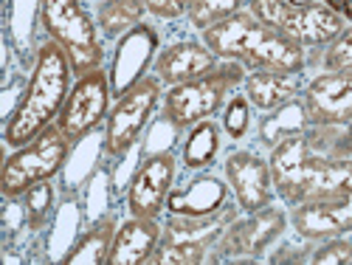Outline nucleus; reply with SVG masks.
<instances>
[{
  "mask_svg": "<svg viewBox=\"0 0 352 265\" xmlns=\"http://www.w3.org/2000/svg\"><path fill=\"white\" fill-rule=\"evenodd\" d=\"M74 65L63 45L45 40L34 51L32 74H28V82L23 87V96L14 113L3 122V144L9 150L34 141L45 127L56 125L63 105L74 87Z\"/></svg>",
  "mask_w": 352,
  "mask_h": 265,
  "instance_id": "nucleus-1",
  "label": "nucleus"
},
{
  "mask_svg": "<svg viewBox=\"0 0 352 265\" xmlns=\"http://www.w3.org/2000/svg\"><path fill=\"white\" fill-rule=\"evenodd\" d=\"M206 43L220 60L240 63L245 71H285V74H305L307 48L279 34L276 28L256 20L248 9L231 14L228 20L206 28Z\"/></svg>",
  "mask_w": 352,
  "mask_h": 265,
  "instance_id": "nucleus-2",
  "label": "nucleus"
},
{
  "mask_svg": "<svg viewBox=\"0 0 352 265\" xmlns=\"http://www.w3.org/2000/svg\"><path fill=\"white\" fill-rule=\"evenodd\" d=\"M268 164L276 198L287 209L316 200L321 195H330L352 178V161L318 156L307 144L305 133L279 141L268 156Z\"/></svg>",
  "mask_w": 352,
  "mask_h": 265,
  "instance_id": "nucleus-3",
  "label": "nucleus"
},
{
  "mask_svg": "<svg viewBox=\"0 0 352 265\" xmlns=\"http://www.w3.org/2000/svg\"><path fill=\"white\" fill-rule=\"evenodd\" d=\"M245 74L248 71L240 63L223 60L214 71L169 87L164 94V116L178 130H189L200 122L212 119V116H217L226 107L234 91L243 85Z\"/></svg>",
  "mask_w": 352,
  "mask_h": 265,
  "instance_id": "nucleus-4",
  "label": "nucleus"
},
{
  "mask_svg": "<svg viewBox=\"0 0 352 265\" xmlns=\"http://www.w3.org/2000/svg\"><path fill=\"white\" fill-rule=\"evenodd\" d=\"M40 25L48 40L63 45L76 76L102 68L104 48L99 25L96 17L85 12L82 0H40Z\"/></svg>",
  "mask_w": 352,
  "mask_h": 265,
  "instance_id": "nucleus-5",
  "label": "nucleus"
},
{
  "mask_svg": "<svg viewBox=\"0 0 352 265\" xmlns=\"http://www.w3.org/2000/svg\"><path fill=\"white\" fill-rule=\"evenodd\" d=\"M74 144L63 136V130L51 125L45 127L34 141H28L3 161V172H0V192L3 198H23L32 187L56 178L68 158H71Z\"/></svg>",
  "mask_w": 352,
  "mask_h": 265,
  "instance_id": "nucleus-6",
  "label": "nucleus"
},
{
  "mask_svg": "<svg viewBox=\"0 0 352 265\" xmlns=\"http://www.w3.org/2000/svg\"><path fill=\"white\" fill-rule=\"evenodd\" d=\"M248 12L305 48H327L346 28V17L330 3L296 6L290 0H248Z\"/></svg>",
  "mask_w": 352,
  "mask_h": 265,
  "instance_id": "nucleus-7",
  "label": "nucleus"
},
{
  "mask_svg": "<svg viewBox=\"0 0 352 265\" xmlns=\"http://www.w3.org/2000/svg\"><path fill=\"white\" fill-rule=\"evenodd\" d=\"M161 99H164V82L155 74H146L127 94L116 99V105L107 113L104 136H102L107 158H113V161L127 158V153L144 136L146 125L153 122V113L158 110Z\"/></svg>",
  "mask_w": 352,
  "mask_h": 265,
  "instance_id": "nucleus-8",
  "label": "nucleus"
},
{
  "mask_svg": "<svg viewBox=\"0 0 352 265\" xmlns=\"http://www.w3.org/2000/svg\"><path fill=\"white\" fill-rule=\"evenodd\" d=\"M290 226V212L271 203L265 209L245 212L237 218L214 243L212 259H259Z\"/></svg>",
  "mask_w": 352,
  "mask_h": 265,
  "instance_id": "nucleus-9",
  "label": "nucleus"
},
{
  "mask_svg": "<svg viewBox=\"0 0 352 265\" xmlns=\"http://www.w3.org/2000/svg\"><path fill=\"white\" fill-rule=\"evenodd\" d=\"M110 96H113V87H110V74L104 68L76 76L71 94L63 105L60 119H56V127L63 130V136L71 144L94 136V130L107 122Z\"/></svg>",
  "mask_w": 352,
  "mask_h": 265,
  "instance_id": "nucleus-10",
  "label": "nucleus"
},
{
  "mask_svg": "<svg viewBox=\"0 0 352 265\" xmlns=\"http://www.w3.org/2000/svg\"><path fill=\"white\" fill-rule=\"evenodd\" d=\"M290 226L307 243L338 237V234H352V178L330 195L293 206Z\"/></svg>",
  "mask_w": 352,
  "mask_h": 265,
  "instance_id": "nucleus-11",
  "label": "nucleus"
},
{
  "mask_svg": "<svg viewBox=\"0 0 352 265\" xmlns=\"http://www.w3.org/2000/svg\"><path fill=\"white\" fill-rule=\"evenodd\" d=\"M175 175H178V158L169 150L146 156L127 184V212L133 218H153L158 220L166 209L169 192L175 189Z\"/></svg>",
  "mask_w": 352,
  "mask_h": 265,
  "instance_id": "nucleus-12",
  "label": "nucleus"
},
{
  "mask_svg": "<svg viewBox=\"0 0 352 265\" xmlns=\"http://www.w3.org/2000/svg\"><path fill=\"white\" fill-rule=\"evenodd\" d=\"M226 181L237 200L240 212H256L274 203L276 189L271 178V164L254 150H234L226 158Z\"/></svg>",
  "mask_w": 352,
  "mask_h": 265,
  "instance_id": "nucleus-13",
  "label": "nucleus"
},
{
  "mask_svg": "<svg viewBox=\"0 0 352 265\" xmlns=\"http://www.w3.org/2000/svg\"><path fill=\"white\" fill-rule=\"evenodd\" d=\"M155 56H158V32L150 23H138L133 32H127L119 40V45L113 51V63L107 68L113 96L119 99L135 82H141L146 71L153 68Z\"/></svg>",
  "mask_w": 352,
  "mask_h": 265,
  "instance_id": "nucleus-14",
  "label": "nucleus"
},
{
  "mask_svg": "<svg viewBox=\"0 0 352 265\" xmlns=\"http://www.w3.org/2000/svg\"><path fill=\"white\" fill-rule=\"evenodd\" d=\"M310 125L352 122V71H324L302 91Z\"/></svg>",
  "mask_w": 352,
  "mask_h": 265,
  "instance_id": "nucleus-15",
  "label": "nucleus"
},
{
  "mask_svg": "<svg viewBox=\"0 0 352 265\" xmlns=\"http://www.w3.org/2000/svg\"><path fill=\"white\" fill-rule=\"evenodd\" d=\"M223 60L203 43V40H178L166 45L164 51H158L155 63H153V74L166 85H184L189 79H197L203 74H209L220 65Z\"/></svg>",
  "mask_w": 352,
  "mask_h": 265,
  "instance_id": "nucleus-16",
  "label": "nucleus"
},
{
  "mask_svg": "<svg viewBox=\"0 0 352 265\" xmlns=\"http://www.w3.org/2000/svg\"><path fill=\"white\" fill-rule=\"evenodd\" d=\"M240 218L237 200H228L223 209L212 215H169L164 220L161 243H186V246H200V248H214L220 234Z\"/></svg>",
  "mask_w": 352,
  "mask_h": 265,
  "instance_id": "nucleus-17",
  "label": "nucleus"
},
{
  "mask_svg": "<svg viewBox=\"0 0 352 265\" xmlns=\"http://www.w3.org/2000/svg\"><path fill=\"white\" fill-rule=\"evenodd\" d=\"M164 223L153 218H127L116 229V237L107 254V265H146L161 246Z\"/></svg>",
  "mask_w": 352,
  "mask_h": 265,
  "instance_id": "nucleus-18",
  "label": "nucleus"
},
{
  "mask_svg": "<svg viewBox=\"0 0 352 265\" xmlns=\"http://www.w3.org/2000/svg\"><path fill=\"white\" fill-rule=\"evenodd\" d=\"M231 200V187L228 181H220L212 172H197L195 178L181 187L172 189L166 200V212L169 215H212Z\"/></svg>",
  "mask_w": 352,
  "mask_h": 265,
  "instance_id": "nucleus-19",
  "label": "nucleus"
},
{
  "mask_svg": "<svg viewBox=\"0 0 352 265\" xmlns=\"http://www.w3.org/2000/svg\"><path fill=\"white\" fill-rule=\"evenodd\" d=\"M305 91L302 74H285V71H248L243 79V94L248 96L251 107L268 113L293 99H299Z\"/></svg>",
  "mask_w": 352,
  "mask_h": 265,
  "instance_id": "nucleus-20",
  "label": "nucleus"
},
{
  "mask_svg": "<svg viewBox=\"0 0 352 265\" xmlns=\"http://www.w3.org/2000/svg\"><path fill=\"white\" fill-rule=\"evenodd\" d=\"M310 127V113L305 107V99H293L276 110H268L265 116H262V122L256 127V138L262 147H268V150H274V147L290 136H299Z\"/></svg>",
  "mask_w": 352,
  "mask_h": 265,
  "instance_id": "nucleus-21",
  "label": "nucleus"
},
{
  "mask_svg": "<svg viewBox=\"0 0 352 265\" xmlns=\"http://www.w3.org/2000/svg\"><path fill=\"white\" fill-rule=\"evenodd\" d=\"M116 218H102L74 243V248L63 257L65 265H107V254L116 237Z\"/></svg>",
  "mask_w": 352,
  "mask_h": 265,
  "instance_id": "nucleus-22",
  "label": "nucleus"
},
{
  "mask_svg": "<svg viewBox=\"0 0 352 265\" xmlns=\"http://www.w3.org/2000/svg\"><path fill=\"white\" fill-rule=\"evenodd\" d=\"M146 9H144V0H99L96 6V25H99V34L107 40H122L127 32L144 20Z\"/></svg>",
  "mask_w": 352,
  "mask_h": 265,
  "instance_id": "nucleus-23",
  "label": "nucleus"
},
{
  "mask_svg": "<svg viewBox=\"0 0 352 265\" xmlns=\"http://www.w3.org/2000/svg\"><path fill=\"white\" fill-rule=\"evenodd\" d=\"M217 153H220V127L212 119H206L189 127L181 147V164L192 172H203L214 164Z\"/></svg>",
  "mask_w": 352,
  "mask_h": 265,
  "instance_id": "nucleus-24",
  "label": "nucleus"
},
{
  "mask_svg": "<svg viewBox=\"0 0 352 265\" xmlns=\"http://www.w3.org/2000/svg\"><path fill=\"white\" fill-rule=\"evenodd\" d=\"M305 138L318 156L336 158V161H352V122L310 125L305 130Z\"/></svg>",
  "mask_w": 352,
  "mask_h": 265,
  "instance_id": "nucleus-25",
  "label": "nucleus"
},
{
  "mask_svg": "<svg viewBox=\"0 0 352 265\" xmlns=\"http://www.w3.org/2000/svg\"><path fill=\"white\" fill-rule=\"evenodd\" d=\"M37 23H40V0H9L6 3V32L12 37V48L20 51V60H25Z\"/></svg>",
  "mask_w": 352,
  "mask_h": 265,
  "instance_id": "nucleus-26",
  "label": "nucleus"
},
{
  "mask_svg": "<svg viewBox=\"0 0 352 265\" xmlns=\"http://www.w3.org/2000/svg\"><path fill=\"white\" fill-rule=\"evenodd\" d=\"M243 6H248V0H189V23L197 32H206V28L228 20L231 14L243 12Z\"/></svg>",
  "mask_w": 352,
  "mask_h": 265,
  "instance_id": "nucleus-27",
  "label": "nucleus"
},
{
  "mask_svg": "<svg viewBox=\"0 0 352 265\" xmlns=\"http://www.w3.org/2000/svg\"><path fill=\"white\" fill-rule=\"evenodd\" d=\"M20 203H23V212H25V226L32 231L51 226V220H54V187H51V181L32 187L20 198Z\"/></svg>",
  "mask_w": 352,
  "mask_h": 265,
  "instance_id": "nucleus-28",
  "label": "nucleus"
},
{
  "mask_svg": "<svg viewBox=\"0 0 352 265\" xmlns=\"http://www.w3.org/2000/svg\"><path fill=\"white\" fill-rule=\"evenodd\" d=\"M79 220H82V212L74 200H68L60 212L54 215L51 220V231H48V246H60V251H71L74 243L79 240Z\"/></svg>",
  "mask_w": 352,
  "mask_h": 265,
  "instance_id": "nucleus-29",
  "label": "nucleus"
},
{
  "mask_svg": "<svg viewBox=\"0 0 352 265\" xmlns=\"http://www.w3.org/2000/svg\"><path fill=\"white\" fill-rule=\"evenodd\" d=\"M223 130L228 138L240 141L251 130V102L245 94H234L223 107Z\"/></svg>",
  "mask_w": 352,
  "mask_h": 265,
  "instance_id": "nucleus-30",
  "label": "nucleus"
},
{
  "mask_svg": "<svg viewBox=\"0 0 352 265\" xmlns=\"http://www.w3.org/2000/svg\"><path fill=\"white\" fill-rule=\"evenodd\" d=\"M310 262H316V265H349L352 262V240L346 234L318 240V246L310 254Z\"/></svg>",
  "mask_w": 352,
  "mask_h": 265,
  "instance_id": "nucleus-31",
  "label": "nucleus"
},
{
  "mask_svg": "<svg viewBox=\"0 0 352 265\" xmlns=\"http://www.w3.org/2000/svg\"><path fill=\"white\" fill-rule=\"evenodd\" d=\"M321 65H324V71H352V25H346L324 48Z\"/></svg>",
  "mask_w": 352,
  "mask_h": 265,
  "instance_id": "nucleus-32",
  "label": "nucleus"
},
{
  "mask_svg": "<svg viewBox=\"0 0 352 265\" xmlns=\"http://www.w3.org/2000/svg\"><path fill=\"white\" fill-rule=\"evenodd\" d=\"M87 147H91V136L87 138H82V141H76L74 144V150H71V158H68V164H65V184H71V187H76V184H82L87 175H91V169H94V153L87 156Z\"/></svg>",
  "mask_w": 352,
  "mask_h": 265,
  "instance_id": "nucleus-33",
  "label": "nucleus"
},
{
  "mask_svg": "<svg viewBox=\"0 0 352 265\" xmlns=\"http://www.w3.org/2000/svg\"><path fill=\"white\" fill-rule=\"evenodd\" d=\"M144 9L158 20H181L189 12V0H144Z\"/></svg>",
  "mask_w": 352,
  "mask_h": 265,
  "instance_id": "nucleus-34",
  "label": "nucleus"
},
{
  "mask_svg": "<svg viewBox=\"0 0 352 265\" xmlns=\"http://www.w3.org/2000/svg\"><path fill=\"white\" fill-rule=\"evenodd\" d=\"M324 3H330L336 12H341L344 17H352V0H324Z\"/></svg>",
  "mask_w": 352,
  "mask_h": 265,
  "instance_id": "nucleus-35",
  "label": "nucleus"
},
{
  "mask_svg": "<svg viewBox=\"0 0 352 265\" xmlns=\"http://www.w3.org/2000/svg\"><path fill=\"white\" fill-rule=\"evenodd\" d=\"M290 3H296V6H313V3H324V0H290Z\"/></svg>",
  "mask_w": 352,
  "mask_h": 265,
  "instance_id": "nucleus-36",
  "label": "nucleus"
}]
</instances>
